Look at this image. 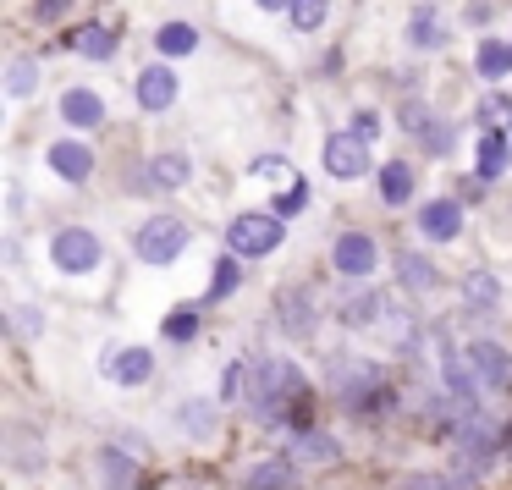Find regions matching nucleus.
I'll return each mask as SVG.
<instances>
[{"instance_id":"obj_1","label":"nucleus","mask_w":512,"mask_h":490,"mask_svg":"<svg viewBox=\"0 0 512 490\" xmlns=\"http://www.w3.org/2000/svg\"><path fill=\"white\" fill-rule=\"evenodd\" d=\"M325 386L336 391V402L353 419H380V413L397 408V386L386 380V369L369 364V358H353V353H336L325 364Z\"/></svg>"},{"instance_id":"obj_2","label":"nucleus","mask_w":512,"mask_h":490,"mask_svg":"<svg viewBox=\"0 0 512 490\" xmlns=\"http://www.w3.org/2000/svg\"><path fill=\"white\" fill-rule=\"evenodd\" d=\"M501 452H507V446H501V424H490L485 413H479V419H468L463 430L452 435V474H463L468 485H485Z\"/></svg>"},{"instance_id":"obj_3","label":"nucleus","mask_w":512,"mask_h":490,"mask_svg":"<svg viewBox=\"0 0 512 490\" xmlns=\"http://www.w3.org/2000/svg\"><path fill=\"white\" fill-rule=\"evenodd\" d=\"M281 243H287V221H281L276 210H243L226 226V248H232L237 259H265V254H276Z\"/></svg>"},{"instance_id":"obj_4","label":"nucleus","mask_w":512,"mask_h":490,"mask_svg":"<svg viewBox=\"0 0 512 490\" xmlns=\"http://www.w3.org/2000/svg\"><path fill=\"white\" fill-rule=\"evenodd\" d=\"M188 221L182 215H149L144 226L133 232V254L144 259V265H171V259L188 248Z\"/></svg>"},{"instance_id":"obj_5","label":"nucleus","mask_w":512,"mask_h":490,"mask_svg":"<svg viewBox=\"0 0 512 490\" xmlns=\"http://www.w3.org/2000/svg\"><path fill=\"white\" fill-rule=\"evenodd\" d=\"M50 259H56V270H67V276H89V270H100L105 243L89 226H61V232L50 237Z\"/></svg>"},{"instance_id":"obj_6","label":"nucleus","mask_w":512,"mask_h":490,"mask_svg":"<svg viewBox=\"0 0 512 490\" xmlns=\"http://www.w3.org/2000/svg\"><path fill=\"white\" fill-rule=\"evenodd\" d=\"M276 320L292 342H314V331H320V303H314V292L309 287H281L276 292Z\"/></svg>"},{"instance_id":"obj_7","label":"nucleus","mask_w":512,"mask_h":490,"mask_svg":"<svg viewBox=\"0 0 512 490\" xmlns=\"http://www.w3.org/2000/svg\"><path fill=\"white\" fill-rule=\"evenodd\" d=\"M331 265H336V276H342V281H369V276H375V265H380L375 237H369V232H342L331 243Z\"/></svg>"},{"instance_id":"obj_8","label":"nucleus","mask_w":512,"mask_h":490,"mask_svg":"<svg viewBox=\"0 0 512 490\" xmlns=\"http://www.w3.org/2000/svg\"><path fill=\"white\" fill-rule=\"evenodd\" d=\"M325 171H331V177H342V182L369 177V171H375L369 144L358 133H331V138H325Z\"/></svg>"},{"instance_id":"obj_9","label":"nucleus","mask_w":512,"mask_h":490,"mask_svg":"<svg viewBox=\"0 0 512 490\" xmlns=\"http://www.w3.org/2000/svg\"><path fill=\"white\" fill-rule=\"evenodd\" d=\"M463 358H468V369L479 375V386H485V391H507V386H512V353H507L501 342L479 336V342L463 347Z\"/></svg>"},{"instance_id":"obj_10","label":"nucleus","mask_w":512,"mask_h":490,"mask_svg":"<svg viewBox=\"0 0 512 490\" xmlns=\"http://www.w3.org/2000/svg\"><path fill=\"white\" fill-rule=\"evenodd\" d=\"M380 314H386V298H380L369 281H347L342 292H336V320L347 325V331H364V325H375Z\"/></svg>"},{"instance_id":"obj_11","label":"nucleus","mask_w":512,"mask_h":490,"mask_svg":"<svg viewBox=\"0 0 512 490\" xmlns=\"http://www.w3.org/2000/svg\"><path fill=\"white\" fill-rule=\"evenodd\" d=\"M177 89H182V78L160 61V67H144L133 78V100H138V111H166V105H177Z\"/></svg>"},{"instance_id":"obj_12","label":"nucleus","mask_w":512,"mask_h":490,"mask_svg":"<svg viewBox=\"0 0 512 490\" xmlns=\"http://www.w3.org/2000/svg\"><path fill=\"white\" fill-rule=\"evenodd\" d=\"M248 490H303V474H298V457H259L254 468L243 474Z\"/></svg>"},{"instance_id":"obj_13","label":"nucleus","mask_w":512,"mask_h":490,"mask_svg":"<svg viewBox=\"0 0 512 490\" xmlns=\"http://www.w3.org/2000/svg\"><path fill=\"white\" fill-rule=\"evenodd\" d=\"M512 160V133L507 127H479V155H474V177L479 182H496Z\"/></svg>"},{"instance_id":"obj_14","label":"nucleus","mask_w":512,"mask_h":490,"mask_svg":"<svg viewBox=\"0 0 512 490\" xmlns=\"http://www.w3.org/2000/svg\"><path fill=\"white\" fill-rule=\"evenodd\" d=\"M45 160L56 166L61 182H89L94 177V149L78 144V138H56V144L45 149Z\"/></svg>"},{"instance_id":"obj_15","label":"nucleus","mask_w":512,"mask_h":490,"mask_svg":"<svg viewBox=\"0 0 512 490\" xmlns=\"http://www.w3.org/2000/svg\"><path fill=\"white\" fill-rule=\"evenodd\" d=\"M61 122L72 133H94V127H105V100L94 89H67L61 94Z\"/></svg>"},{"instance_id":"obj_16","label":"nucleus","mask_w":512,"mask_h":490,"mask_svg":"<svg viewBox=\"0 0 512 490\" xmlns=\"http://www.w3.org/2000/svg\"><path fill=\"white\" fill-rule=\"evenodd\" d=\"M419 232L430 237V243H452V237L463 232V204L457 199H430L419 210Z\"/></svg>"},{"instance_id":"obj_17","label":"nucleus","mask_w":512,"mask_h":490,"mask_svg":"<svg viewBox=\"0 0 512 490\" xmlns=\"http://www.w3.org/2000/svg\"><path fill=\"white\" fill-rule=\"evenodd\" d=\"M292 457L309 468H331V463H342V441L309 424V430H292Z\"/></svg>"},{"instance_id":"obj_18","label":"nucleus","mask_w":512,"mask_h":490,"mask_svg":"<svg viewBox=\"0 0 512 490\" xmlns=\"http://www.w3.org/2000/svg\"><path fill=\"white\" fill-rule=\"evenodd\" d=\"M375 188H380V204L402 210L413 199V188H419V177H413L408 160H386V166H375Z\"/></svg>"},{"instance_id":"obj_19","label":"nucleus","mask_w":512,"mask_h":490,"mask_svg":"<svg viewBox=\"0 0 512 490\" xmlns=\"http://www.w3.org/2000/svg\"><path fill=\"white\" fill-rule=\"evenodd\" d=\"M105 369H111L116 386H144V380L155 375V353H149V347H116V353L105 358Z\"/></svg>"},{"instance_id":"obj_20","label":"nucleus","mask_w":512,"mask_h":490,"mask_svg":"<svg viewBox=\"0 0 512 490\" xmlns=\"http://www.w3.org/2000/svg\"><path fill=\"white\" fill-rule=\"evenodd\" d=\"M188 177H193L188 155H182V149H166V155H155V160H149V171H144V188H155V193H171V188H188Z\"/></svg>"},{"instance_id":"obj_21","label":"nucleus","mask_w":512,"mask_h":490,"mask_svg":"<svg viewBox=\"0 0 512 490\" xmlns=\"http://www.w3.org/2000/svg\"><path fill=\"white\" fill-rule=\"evenodd\" d=\"M397 281L408 292H435L441 287V265L430 254H413V248H397Z\"/></svg>"},{"instance_id":"obj_22","label":"nucleus","mask_w":512,"mask_h":490,"mask_svg":"<svg viewBox=\"0 0 512 490\" xmlns=\"http://www.w3.org/2000/svg\"><path fill=\"white\" fill-rule=\"evenodd\" d=\"M94 468H100V479H105L111 490H133V485H138V463H133V452H127L122 441H116V446H100Z\"/></svg>"},{"instance_id":"obj_23","label":"nucleus","mask_w":512,"mask_h":490,"mask_svg":"<svg viewBox=\"0 0 512 490\" xmlns=\"http://www.w3.org/2000/svg\"><path fill=\"white\" fill-rule=\"evenodd\" d=\"M474 67H479V78H485V83L512 78V45H507V39H479Z\"/></svg>"},{"instance_id":"obj_24","label":"nucleus","mask_w":512,"mask_h":490,"mask_svg":"<svg viewBox=\"0 0 512 490\" xmlns=\"http://www.w3.org/2000/svg\"><path fill=\"white\" fill-rule=\"evenodd\" d=\"M408 45L413 50H441L446 45V23H441L435 6H419V12L408 17Z\"/></svg>"},{"instance_id":"obj_25","label":"nucleus","mask_w":512,"mask_h":490,"mask_svg":"<svg viewBox=\"0 0 512 490\" xmlns=\"http://www.w3.org/2000/svg\"><path fill=\"white\" fill-rule=\"evenodd\" d=\"M463 303L474 314H496L501 309V281L490 276V270H474V276L463 281Z\"/></svg>"},{"instance_id":"obj_26","label":"nucleus","mask_w":512,"mask_h":490,"mask_svg":"<svg viewBox=\"0 0 512 490\" xmlns=\"http://www.w3.org/2000/svg\"><path fill=\"white\" fill-rule=\"evenodd\" d=\"M237 281H243V259L226 248V254L215 259V270H210V298H204V303H226L237 292Z\"/></svg>"},{"instance_id":"obj_27","label":"nucleus","mask_w":512,"mask_h":490,"mask_svg":"<svg viewBox=\"0 0 512 490\" xmlns=\"http://www.w3.org/2000/svg\"><path fill=\"white\" fill-rule=\"evenodd\" d=\"M155 50L160 56H193V50H199V28L193 23H166L155 34Z\"/></svg>"},{"instance_id":"obj_28","label":"nucleus","mask_w":512,"mask_h":490,"mask_svg":"<svg viewBox=\"0 0 512 490\" xmlns=\"http://www.w3.org/2000/svg\"><path fill=\"white\" fill-rule=\"evenodd\" d=\"M72 45H78V56H89V61H111L116 56V34L105 23H89L78 39H72Z\"/></svg>"},{"instance_id":"obj_29","label":"nucleus","mask_w":512,"mask_h":490,"mask_svg":"<svg viewBox=\"0 0 512 490\" xmlns=\"http://www.w3.org/2000/svg\"><path fill=\"white\" fill-rule=\"evenodd\" d=\"M34 89H39V67H34V56H17L12 67H6V94H12V100H28Z\"/></svg>"},{"instance_id":"obj_30","label":"nucleus","mask_w":512,"mask_h":490,"mask_svg":"<svg viewBox=\"0 0 512 490\" xmlns=\"http://www.w3.org/2000/svg\"><path fill=\"white\" fill-rule=\"evenodd\" d=\"M177 424L204 441V435L215 430V402H177Z\"/></svg>"},{"instance_id":"obj_31","label":"nucleus","mask_w":512,"mask_h":490,"mask_svg":"<svg viewBox=\"0 0 512 490\" xmlns=\"http://www.w3.org/2000/svg\"><path fill=\"white\" fill-rule=\"evenodd\" d=\"M287 17H292V28H298V34H314V28L331 17V0H292Z\"/></svg>"},{"instance_id":"obj_32","label":"nucleus","mask_w":512,"mask_h":490,"mask_svg":"<svg viewBox=\"0 0 512 490\" xmlns=\"http://www.w3.org/2000/svg\"><path fill=\"white\" fill-rule=\"evenodd\" d=\"M430 122H435V111H430V105L419 100V94H413V100H402V105H397V127H402V133L424 138V127H430Z\"/></svg>"},{"instance_id":"obj_33","label":"nucleus","mask_w":512,"mask_h":490,"mask_svg":"<svg viewBox=\"0 0 512 490\" xmlns=\"http://www.w3.org/2000/svg\"><path fill=\"white\" fill-rule=\"evenodd\" d=\"M397 490H474V485H468L463 474H452V468H446V474H408Z\"/></svg>"},{"instance_id":"obj_34","label":"nucleus","mask_w":512,"mask_h":490,"mask_svg":"<svg viewBox=\"0 0 512 490\" xmlns=\"http://www.w3.org/2000/svg\"><path fill=\"white\" fill-rule=\"evenodd\" d=\"M160 331H166V342H177V347L193 342V336H199V309H171Z\"/></svg>"},{"instance_id":"obj_35","label":"nucleus","mask_w":512,"mask_h":490,"mask_svg":"<svg viewBox=\"0 0 512 490\" xmlns=\"http://www.w3.org/2000/svg\"><path fill=\"white\" fill-rule=\"evenodd\" d=\"M474 122L479 127H507V133H512V100H507V94H485Z\"/></svg>"},{"instance_id":"obj_36","label":"nucleus","mask_w":512,"mask_h":490,"mask_svg":"<svg viewBox=\"0 0 512 490\" xmlns=\"http://www.w3.org/2000/svg\"><path fill=\"white\" fill-rule=\"evenodd\" d=\"M424 149H430V155H452V144H457V133H452V122H441V116H435L430 127H424V138H419Z\"/></svg>"},{"instance_id":"obj_37","label":"nucleus","mask_w":512,"mask_h":490,"mask_svg":"<svg viewBox=\"0 0 512 490\" xmlns=\"http://www.w3.org/2000/svg\"><path fill=\"white\" fill-rule=\"evenodd\" d=\"M303 204H309V182H292L287 193H276V199H270V210H276L281 221H292V215H298Z\"/></svg>"},{"instance_id":"obj_38","label":"nucleus","mask_w":512,"mask_h":490,"mask_svg":"<svg viewBox=\"0 0 512 490\" xmlns=\"http://www.w3.org/2000/svg\"><path fill=\"white\" fill-rule=\"evenodd\" d=\"M248 391V364L237 358V364H226V375H221V402H237Z\"/></svg>"},{"instance_id":"obj_39","label":"nucleus","mask_w":512,"mask_h":490,"mask_svg":"<svg viewBox=\"0 0 512 490\" xmlns=\"http://www.w3.org/2000/svg\"><path fill=\"white\" fill-rule=\"evenodd\" d=\"M347 133H358V138H364V144H375V138H380V116H375V111H358Z\"/></svg>"},{"instance_id":"obj_40","label":"nucleus","mask_w":512,"mask_h":490,"mask_svg":"<svg viewBox=\"0 0 512 490\" xmlns=\"http://www.w3.org/2000/svg\"><path fill=\"white\" fill-rule=\"evenodd\" d=\"M67 6H72V0H34V12L45 17V23H56V17H67Z\"/></svg>"},{"instance_id":"obj_41","label":"nucleus","mask_w":512,"mask_h":490,"mask_svg":"<svg viewBox=\"0 0 512 490\" xmlns=\"http://www.w3.org/2000/svg\"><path fill=\"white\" fill-rule=\"evenodd\" d=\"M254 171H259V177H281V171H287V160H281V155H259Z\"/></svg>"},{"instance_id":"obj_42","label":"nucleus","mask_w":512,"mask_h":490,"mask_svg":"<svg viewBox=\"0 0 512 490\" xmlns=\"http://www.w3.org/2000/svg\"><path fill=\"white\" fill-rule=\"evenodd\" d=\"M39 325H45V320H39L34 309H17V331H23V336H39Z\"/></svg>"},{"instance_id":"obj_43","label":"nucleus","mask_w":512,"mask_h":490,"mask_svg":"<svg viewBox=\"0 0 512 490\" xmlns=\"http://www.w3.org/2000/svg\"><path fill=\"white\" fill-rule=\"evenodd\" d=\"M254 6H259V12H287L292 0H254Z\"/></svg>"},{"instance_id":"obj_44","label":"nucleus","mask_w":512,"mask_h":490,"mask_svg":"<svg viewBox=\"0 0 512 490\" xmlns=\"http://www.w3.org/2000/svg\"><path fill=\"white\" fill-rule=\"evenodd\" d=\"M501 446H507V457H512V424H501Z\"/></svg>"}]
</instances>
